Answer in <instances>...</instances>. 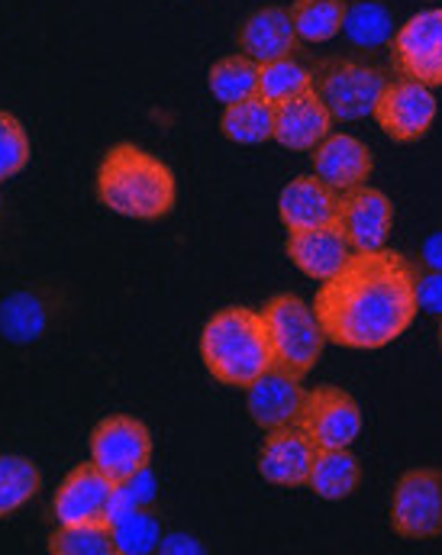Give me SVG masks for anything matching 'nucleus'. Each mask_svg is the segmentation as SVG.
<instances>
[{
	"mask_svg": "<svg viewBox=\"0 0 442 555\" xmlns=\"http://www.w3.org/2000/svg\"><path fill=\"white\" fill-rule=\"evenodd\" d=\"M417 269L391 249L352 253L313 297L329 343L342 349H385L417 320Z\"/></svg>",
	"mask_w": 442,
	"mask_h": 555,
	"instance_id": "obj_1",
	"label": "nucleus"
},
{
	"mask_svg": "<svg viewBox=\"0 0 442 555\" xmlns=\"http://www.w3.org/2000/svg\"><path fill=\"white\" fill-rule=\"evenodd\" d=\"M98 201L130 220H161L174 210L178 184L171 168L140 149L136 142H117L98 165Z\"/></svg>",
	"mask_w": 442,
	"mask_h": 555,
	"instance_id": "obj_2",
	"label": "nucleus"
},
{
	"mask_svg": "<svg viewBox=\"0 0 442 555\" xmlns=\"http://www.w3.org/2000/svg\"><path fill=\"white\" fill-rule=\"evenodd\" d=\"M200 359L220 385L246 391L275 365L262 313L249 307H223L213 313L200 333Z\"/></svg>",
	"mask_w": 442,
	"mask_h": 555,
	"instance_id": "obj_3",
	"label": "nucleus"
},
{
	"mask_svg": "<svg viewBox=\"0 0 442 555\" xmlns=\"http://www.w3.org/2000/svg\"><path fill=\"white\" fill-rule=\"evenodd\" d=\"M269 343H272V359L278 369L291 372L297 378L310 375L313 365L323 356L326 333L307 300L297 294H275L265 310H262Z\"/></svg>",
	"mask_w": 442,
	"mask_h": 555,
	"instance_id": "obj_4",
	"label": "nucleus"
},
{
	"mask_svg": "<svg viewBox=\"0 0 442 555\" xmlns=\"http://www.w3.org/2000/svg\"><path fill=\"white\" fill-rule=\"evenodd\" d=\"M310 72H313V91L339 124L372 117L378 94L391 81L381 68L355 59H323Z\"/></svg>",
	"mask_w": 442,
	"mask_h": 555,
	"instance_id": "obj_5",
	"label": "nucleus"
},
{
	"mask_svg": "<svg viewBox=\"0 0 442 555\" xmlns=\"http://www.w3.org/2000/svg\"><path fill=\"white\" fill-rule=\"evenodd\" d=\"M391 530L401 540L442 537V468H411L391 494Z\"/></svg>",
	"mask_w": 442,
	"mask_h": 555,
	"instance_id": "obj_6",
	"label": "nucleus"
},
{
	"mask_svg": "<svg viewBox=\"0 0 442 555\" xmlns=\"http://www.w3.org/2000/svg\"><path fill=\"white\" fill-rule=\"evenodd\" d=\"M91 462L117 485L152 465V433L130 414L104 416L91 429Z\"/></svg>",
	"mask_w": 442,
	"mask_h": 555,
	"instance_id": "obj_7",
	"label": "nucleus"
},
{
	"mask_svg": "<svg viewBox=\"0 0 442 555\" xmlns=\"http://www.w3.org/2000/svg\"><path fill=\"white\" fill-rule=\"evenodd\" d=\"M339 233L352 246V253H378L388 249L394 230V204L385 191L368 181L349 191H339Z\"/></svg>",
	"mask_w": 442,
	"mask_h": 555,
	"instance_id": "obj_8",
	"label": "nucleus"
},
{
	"mask_svg": "<svg viewBox=\"0 0 442 555\" xmlns=\"http://www.w3.org/2000/svg\"><path fill=\"white\" fill-rule=\"evenodd\" d=\"M297 426L307 433V439L316 449H346L362 433V411L349 391L336 385H320L307 391Z\"/></svg>",
	"mask_w": 442,
	"mask_h": 555,
	"instance_id": "obj_9",
	"label": "nucleus"
},
{
	"mask_svg": "<svg viewBox=\"0 0 442 555\" xmlns=\"http://www.w3.org/2000/svg\"><path fill=\"white\" fill-rule=\"evenodd\" d=\"M437 111H440V104H437L433 88L411 81V78H398V81L385 85L372 117L378 120L381 133L394 142H417L430 133Z\"/></svg>",
	"mask_w": 442,
	"mask_h": 555,
	"instance_id": "obj_10",
	"label": "nucleus"
},
{
	"mask_svg": "<svg viewBox=\"0 0 442 555\" xmlns=\"http://www.w3.org/2000/svg\"><path fill=\"white\" fill-rule=\"evenodd\" d=\"M391 59L401 78L442 88V10H424L411 16L391 36Z\"/></svg>",
	"mask_w": 442,
	"mask_h": 555,
	"instance_id": "obj_11",
	"label": "nucleus"
},
{
	"mask_svg": "<svg viewBox=\"0 0 442 555\" xmlns=\"http://www.w3.org/2000/svg\"><path fill=\"white\" fill-rule=\"evenodd\" d=\"M117 481L101 472L94 462L75 465L52 501L55 520L58 524H110V501H114Z\"/></svg>",
	"mask_w": 442,
	"mask_h": 555,
	"instance_id": "obj_12",
	"label": "nucleus"
},
{
	"mask_svg": "<svg viewBox=\"0 0 442 555\" xmlns=\"http://www.w3.org/2000/svg\"><path fill=\"white\" fill-rule=\"evenodd\" d=\"M316 452L320 449L307 439V433L297 423L269 429L259 449V475L278 488H307Z\"/></svg>",
	"mask_w": 442,
	"mask_h": 555,
	"instance_id": "obj_13",
	"label": "nucleus"
},
{
	"mask_svg": "<svg viewBox=\"0 0 442 555\" xmlns=\"http://www.w3.org/2000/svg\"><path fill=\"white\" fill-rule=\"evenodd\" d=\"M278 217L288 233H307V230H323L336 227L339 217V191L329 188L316 175H300L285 184L278 197Z\"/></svg>",
	"mask_w": 442,
	"mask_h": 555,
	"instance_id": "obj_14",
	"label": "nucleus"
},
{
	"mask_svg": "<svg viewBox=\"0 0 442 555\" xmlns=\"http://www.w3.org/2000/svg\"><path fill=\"white\" fill-rule=\"evenodd\" d=\"M307 391L300 385V378L272 365L265 375H259L249 388H246V408L256 426L269 429H282L297 423V416L303 411Z\"/></svg>",
	"mask_w": 442,
	"mask_h": 555,
	"instance_id": "obj_15",
	"label": "nucleus"
},
{
	"mask_svg": "<svg viewBox=\"0 0 442 555\" xmlns=\"http://www.w3.org/2000/svg\"><path fill=\"white\" fill-rule=\"evenodd\" d=\"M372 171H375L372 149L349 133H329L313 149V175L323 178L336 191L365 184L372 178Z\"/></svg>",
	"mask_w": 442,
	"mask_h": 555,
	"instance_id": "obj_16",
	"label": "nucleus"
},
{
	"mask_svg": "<svg viewBox=\"0 0 442 555\" xmlns=\"http://www.w3.org/2000/svg\"><path fill=\"white\" fill-rule=\"evenodd\" d=\"M329 133L333 114L313 88L275 107V142L291 152H313Z\"/></svg>",
	"mask_w": 442,
	"mask_h": 555,
	"instance_id": "obj_17",
	"label": "nucleus"
},
{
	"mask_svg": "<svg viewBox=\"0 0 442 555\" xmlns=\"http://www.w3.org/2000/svg\"><path fill=\"white\" fill-rule=\"evenodd\" d=\"M297 42L300 39H297L295 20L291 10L285 7H262L249 13V20L239 26V49L259 65L295 55Z\"/></svg>",
	"mask_w": 442,
	"mask_h": 555,
	"instance_id": "obj_18",
	"label": "nucleus"
},
{
	"mask_svg": "<svg viewBox=\"0 0 442 555\" xmlns=\"http://www.w3.org/2000/svg\"><path fill=\"white\" fill-rule=\"evenodd\" d=\"M288 259L297 269L313 281L333 278L349 259L352 246L339 233V227H323V230H307V233H288Z\"/></svg>",
	"mask_w": 442,
	"mask_h": 555,
	"instance_id": "obj_19",
	"label": "nucleus"
},
{
	"mask_svg": "<svg viewBox=\"0 0 442 555\" xmlns=\"http://www.w3.org/2000/svg\"><path fill=\"white\" fill-rule=\"evenodd\" d=\"M362 485V462L346 449H320L307 478V488L323 501H346Z\"/></svg>",
	"mask_w": 442,
	"mask_h": 555,
	"instance_id": "obj_20",
	"label": "nucleus"
},
{
	"mask_svg": "<svg viewBox=\"0 0 442 555\" xmlns=\"http://www.w3.org/2000/svg\"><path fill=\"white\" fill-rule=\"evenodd\" d=\"M220 133L239 145H262L275 139V104H269L262 94L226 104L220 117Z\"/></svg>",
	"mask_w": 442,
	"mask_h": 555,
	"instance_id": "obj_21",
	"label": "nucleus"
},
{
	"mask_svg": "<svg viewBox=\"0 0 442 555\" xmlns=\"http://www.w3.org/2000/svg\"><path fill=\"white\" fill-rule=\"evenodd\" d=\"M259 68L262 65L256 59H249L246 52L243 55H223L220 62L210 65V75H207L210 94L223 107L259 94Z\"/></svg>",
	"mask_w": 442,
	"mask_h": 555,
	"instance_id": "obj_22",
	"label": "nucleus"
},
{
	"mask_svg": "<svg viewBox=\"0 0 442 555\" xmlns=\"http://www.w3.org/2000/svg\"><path fill=\"white\" fill-rule=\"evenodd\" d=\"M42 491V472L23 455L0 452V520L13 517Z\"/></svg>",
	"mask_w": 442,
	"mask_h": 555,
	"instance_id": "obj_23",
	"label": "nucleus"
},
{
	"mask_svg": "<svg viewBox=\"0 0 442 555\" xmlns=\"http://www.w3.org/2000/svg\"><path fill=\"white\" fill-rule=\"evenodd\" d=\"M346 0H295L291 20H295L300 42H329L346 26Z\"/></svg>",
	"mask_w": 442,
	"mask_h": 555,
	"instance_id": "obj_24",
	"label": "nucleus"
},
{
	"mask_svg": "<svg viewBox=\"0 0 442 555\" xmlns=\"http://www.w3.org/2000/svg\"><path fill=\"white\" fill-rule=\"evenodd\" d=\"M46 550L55 555H117L110 524H58Z\"/></svg>",
	"mask_w": 442,
	"mask_h": 555,
	"instance_id": "obj_25",
	"label": "nucleus"
},
{
	"mask_svg": "<svg viewBox=\"0 0 442 555\" xmlns=\"http://www.w3.org/2000/svg\"><path fill=\"white\" fill-rule=\"evenodd\" d=\"M310 88H313V72L291 55L265 62L259 68V94L275 107L291 101L297 94H303V91H310Z\"/></svg>",
	"mask_w": 442,
	"mask_h": 555,
	"instance_id": "obj_26",
	"label": "nucleus"
},
{
	"mask_svg": "<svg viewBox=\"0 0 442 555\" xmlns=\"http://www.w3.org/2000/svg\"><path fill=\"white\" fill-rule=\"evenodd\" d=\"M346 36L362 49H378L391 42V13L378 0H359L346 10Z\"/></svg>",
	"mask_w": 442,
	"mask_h": 555,
	"instance_id": "obj_27",
	"label": "nucleus"
},
{
	"mask_svg": "<svg viewBox=\"0 0 442 555\" xmlns=\"http://www.w3.org/2000/svg\"><path fill=\"white\" fill-rule=\"evenodd\" d=\"M114 527L117 555H146L158 550L161 543V520L152 514V507H140L127 517H120Z\"/></svg>",
	"mask_w": 442,
	"mask_h": 555,
	"instance_id": "obj_28",
	"label": "nucleus"
},
{
	"mask_svg": "<svg viewBox=\"0 0 442 555\" xmlns=\"http://www.w3.org/2000/svg\"><path fill=\"white\" fill-rule=\"evenodd\" d=\"M29 155H32V145H29L26 127L13 114L0 111V181L16 178L29 165Z\"/></svg>",
	"mask_w": 442,
	"mask_h": 555,
	"instance_id": "obj_29",
	"label": "nucleus"
},
{
	"mask_svg": "<svg viewBox=\"0 0 442 555\" xmlns=\"http://www.w3.org/2000/svg\"><path fill=\"white\" fill-rule=\"evenodd\" d=\"M417 300H420V310L442 317V272L417 269Z\"/></svg>",
	"mask_w": 442,
	"mask_h": 555,
	"instance_id": "obj_30",
	"label": "nucleus"
},
{
	"mask_svg": "<svg viewBox=\"0 0 442 555\" xmlns=\"http://www.w3.org/2000/svg\"><path fill=\"white\" fill-rule=\"evenodd\" d=\"M420 269L427 272H442V233H433L424 249H420Z\"/></svg>",
	"mask_w": 442,
	"mask_h": 555,
	"instance_id": "obj_31",
	"label": "nucleus"
},
{
	"mask_svg": "<svg viewBox=\"0 0 442 555\" xmlns=\"http://www.w3.org/2000/svg\"><path fill=\"white\" fill-rule=\"evenodd\" d=\"M158 553H200V543H197V540H191V537L171 533V537H161Z\"/></svg>",
	"mask_w": 442,
	"mask_h": 555,
	"instance_id": "obj_32",
	"label": "nucleus"
},
{
	"mask_svg": "<svg viewBox=\"0 0 442 555\" xmlns=\"http://www.w3.org/2000/svg\"><path fill=\"white\" fill-rule=\"evenodd\" d=\"M440 349H442V323H440Z\"/></svg>",
	"mask_w": 442,
	"mask_h": 555,
	"instance_id": "obj_33",
	"label": "nucleus"
}]
</instances>
